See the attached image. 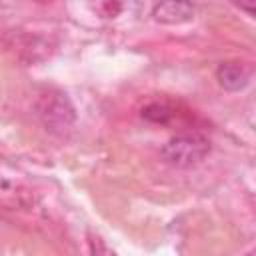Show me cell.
Masks as SVG:
<instances>
[{
    "instance_id": "cell-1",
    "label": "cell",
    "mask_w": 256,
    "mask_h": 256,
    "mask_svg": "<svg viewBox=\"0 0 256 256\" xmlns=\"http://www.w3.org/2000/svg\"><path fill=\"white\" fill-rule=\"evenodd\" d=\"M36 112L44 128L54 136H66L76 122V108L68 94L58 88H46L36 102Z\"/></svg>"
},
{
    "instance_id": "cell-2",
    "label": "cell",
    "mask_w": 256,
    "mask_h": 256,
    "mask_svg": "<svg viewBox=\"0 0 256 256\" xmlns=\"http://www.w3.org/2000/svg\"><path fill=\"white\" fill-rule=\"evenodd\" d=\"M208 152H210V142L206 136L198 132L176 134L162 146V158L178 168H188L192 164H198L208 156Z\"/></svg>"
},
{
    "instance_id": "cell-3",
    "label": "cell",
    "mask_w": 256,
    "mask_h": 256,
    "mask_svg": "<svg viewBox=\"0 0 256 256\" xmlns=\"http://www.w3.org/2000/svg\"><path fill=\"white\" fill-rule=\"evenodd\" d=\"M254 72H256L254 64L240 62V60H230V62H222L216 68V80L224 90L238 92V90L248 86V82L252 80Z\"/></svg>"
},
{
    "instance_id": "cell-4",
    "label": "cell",
    "mask_w": 256,
    "mask_h": 256,
    "mask_svg": "<svg viewBox=\"0 0 256 256\" xmlns=\"http://www.w3.org/2000/svg\"><path fill=\"white\" fill-rule=\"evenodd\" d=\"M194 10L190 2H160L154 6L152 16L162 24H182L194 18Z\"/></svg>"
},
{
    "instance_id": "cell-5",
    "label": "cell",
    "mask_w": 256,
    "mask_h": 256,
    "mask_svg": "<svg viewBox=\"0 0 256 256\" xmlns=\"http://www.w3.org/2000/svg\"><path fill=\"white\" fill-rule=\"evenodd\" d=\"M142 118L154 124H168L174 118V108L166 102H150L142 108Z\"/></svg>"
},
{
    "instance_id": "cell-6",
    "label": "cell",
    "mask_w": 256,
    "mask_h": 256,
    "mask_svg": "<svg viewBox=\"0 0 256 256\" xmlns=\"http://www.w3.org/2000/svg\"><path fill=\"white\" fill-rule=\"evenodd\" d=\"M90 254L92 256H116L100 238H90Z\"/></svg>"
},
{
    "instance_id": "cell-7",
    "label": "cell",
    "mask_w": 256,
    "mask_h": 256,
    "mask_svg": "<svg viewBox=\"0 0 256 256\" xmlns=\"http://www.w3.org/2000/svg\"><path fill=\"white\" fill-rule=\"evenodd\" d=\"M104 10H108V16H116L122 10V4H102Z\"/></svg>"
}]
</instances>
